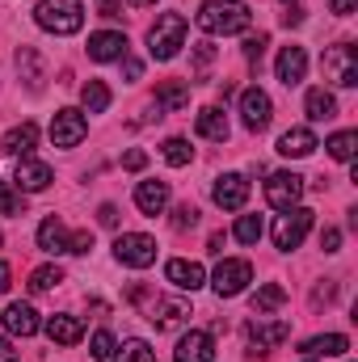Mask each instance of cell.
<instances>
[{
	"label": "cell",
	"mask_w": 358,
	"mask_h": 362,
	"mask_svg": "<svg viewBox=\"0 0 358 362\" xmlns=\"http://www.w3.org/2000/svg\"><path fill=\"white\" fill-rule=\"evenodd\" d=\"M194 21H198L207 34H245V30L253 25V13H249V4H241V0H207V4L194 13Z\"/></svg>",
	"instance_id": "cell-1"
},
{
	"label": "cell",
	"mask_w": 358,
	"mask_h": 362,
	"mask_svg": "<svg viewBox=\"0 0 358 362\" xmlns=\"http://www.w3.org/2000/svg\"><path fill=\"white\" fill-rule=\"evenodd\" d=\"M181 47H185V17L181 13H161L156 25L148 30V55L161 59V64H169Z\"/></svg>",
	"instance_id": "cell-2"
},
{
	"label": "cell",
	"mask_w": 358,
	"mask_h": 362,
	"mask_svg": "<svg viewBox=\"0 0 358 362\" xmlns=\"http://www.w3.org/2000/svg\"><path fill=\"white\" fill-rule=\"evenodd\" d=\"M34 21L51 34H76L85 25V4L81 0H38Z\"/></svg>",
	"instance_id": "cell-3"
},
{
	"label": "cell",
	"mask_w": 358,
	"mask_h": 362,
	"mask_svg": "<svg viewBox=\"0 0 358 362\" xmlns=\"http://www.w3.org/2000/svg\"><path fill=\"white\" fill-rule=\"evenodd\" d=\"M321 72H325L329 85H337V89H354L358 85V51L350 47V42L329 47V51L321 55Z\"/></svg>",
	"instance_id": "cell-4"
},
{
	"label": "cell",
	"mask_w": 358,
	"mask_h": 362,
	"mask_svg": "<svg viewBox=\"0 0 358 362\" xmlns=\"http://www.w3.org/2000/svg\"><path fill=\"white\" fill-rule=\"evenodd\" d=\"M312 219H316V211H308V206H291V211H282V215L274 219V245H278L282 253L299 249L304 236H308V228H312Z\"/></svg>",
	"instance_id": "cell-5"
},
{
	"label": "cell",
	"mask_w": 358,
	"mask_h": 362,
	"mask_svg": "<svg viewBox=\"0 0 358 362\" xmlns=\"http://www.w3.org/2000/svg\"><path fill=\"white\" fill-rule=\"evenodd\" d=\"M114 257H118L122 266L148 270V266L156 262V240H152V236H144V232H122V236L114 240Z\"/></svg>",
	"instance_id": "cell-6"
},
{
	"label": "cell",
	"mask_w": 358,
	"mask_h": 362,
	"mask_svg": "<svg viewBox=\"0 0 358 362\" xmlns=\"http://www.w3.org/2000/svg\"><path fill=\"white\" fill-rule=\"evenodd\" d=\"M249 282H253V266H249V262H241V257L219 262V270H215V278H211V286H215V295H219V299H236Z\"/></svg>",
	"instance_id": "cell-7"
},
{
	"label": "cell",
	"mask_w": 358,
	"mask_h": 362,
	"mask_svg": "<svg viewBox=\"0 0 358 362\" xmlns=\"http://www.w3.org/2000/svg\"><path fill=\"white\" fill-rule=\"evenodd\" d=\"M287 337H291V325H287V320H274V325H262V316H258V320H249V325H245L249 358H262V354H270V346H282Z\"/></svg>",
	"instance_id": "cell-8"
},
{
	"label": "cell",
	"mask_w": 358,
	"mask_h": 362,
	"mask_svg": "<svg viewBox=\"0 0 358 362\" xmlns=\"http://www.w3.org/2000/svg\"><path fill=\"white\" fill-rule=\"evenodd\" d=\"M85 135H89V122H85L81 110H59L51 118V144L55 148H76Z\"/></svg>",
	"instance_id": "cell-9"
},
{
	"label": "cell",
	"mask_w": 358,
	"mask_h": 362,
	"mask_svg": "<svg viewBox=\"0 0 358 362\" xmlns=\"http://www.w3.org/2000/svg\"><path fill=\"white\" fill-rule=\"evenodd\" d=\"M299 198H304V177H299V173H270L266 202L274 211H291Z\"/></svg>",
	"instance_id": "cell-10"
},
{
	"label": "cell",
	"mask_w": 358,
	"mask_h": 362,
	"mask_svg": "<svg viewBox=\"0 0 358 362\" xmlns=\"http://www.w3.org/2000/svg\"><path fill=\"white\" fill-rule=\"evenodd\" d=\"M173 362H215V337L202 329H190L173 350Z\"/></svg>",
	"instance_id": "cell-11"
},
{
	"label": "cell",
	"mask_w": 358,
	"mask_h": 362,
	"mask_svg": "<svg viewBox=\"0 0 358 362\" xmlns=\"http://www.w3.org/2000/svg\"><path fill=\"white\" fill-rule=\"evenodd\" d=\"M241 118H245L249 131H266L270 118H274V105H270L266 93L262 89H245L241 93Z\"/></svg>",
	"instance_id": "cell-12"
},
{
	"label": "cell",
	"mask_w": 358,
	"mask_h": 362,
	"mask_svg": "<svg viewBox=\"0 0 358 362\" xmlns=\"http://www.w3.org/2000/svg\"><path fill=\"white\" fill-rule=\"evenodd\" d=\"M211 198H215V206H224V211H241V206L249 202V181L241 177V173H224V177L215 181Z\"/></svg>",
	"instance_id": "cell-13"
},
{
	"label": "cell",
	"mask_w": 358,
	"mask_h": 362,
	"mask_svg": "<svg viewBox=\"0 0 358 362\" xmlns=\"http://www.w3.org/2000/svg\"><path fill=\"white\" fill-rule=\"evenodd\" d=\"M274 72H278V81H282L287 89H295V85L304 81V72H308V51H304V47H282Z\"/></svg>",
	"instance_id": "cell-14"
},
{
	"label": "cell",
	"mask_w": 358,
	"mask_h": 362,
	"mask_svg": "<svg viewBox=\"0 0 358 362\" xmlns=\"http://www.w3.org/2000/svg\"><path fill=\"white\" fill-rule=\"evenodd\" d=\"M127 34H114V30H101V34H89V59L97 64H110V59H127Z\"/></svg>",
	"instance_id": "cell-15"
},
{
	"label": "cell",
	"mask_w": 358,
	"mask_h": 362,
	"mask_svg": "<svg viewBox=\"0 0 358 362\" xmlns=\"http://www.w3.org/2000/svg\"><path fill=\"white\" fill-rule=\"evenodd\" d=\"M55 181L51 173V165H42V160H30V156H21V165H17V189H25V194H42L47 185Z\"/></svg>",
	"instance_id": "cell-16"
},
{
	"label": "cell",
	"mask_w": 358,
	"mask_h": 362,
	"mask_svg": "<svg viewBox=\"0 0 358 362\" xmlns=\"http://www.w3.org/2000/svg\"><path fill=\"white\" fill-rule=\"evenodd\" d=\"M135 206L156 219V215L169 206V181H139V185H135Z\"/></svg>",
	"instance_id": "cell-17"
},
{
	"label": "cell",
	"mask_w": 358,
	"mask_h": 362,
	"mask_svg": "<svg viewBox=\"0 0 358 362\" xmlns=\"http://www.w3.org/2000/svg\"><path fill=\"white\" fill-rule=\"evenodd\" d=\"M165 278L178 286V291H198L202 282H207V270L198 266V262H185V257H173L169 266H165Z\"/></svg>",
	"instance_id": "cell-18"
},
{
	"label": "cell",
	"mask_w": 358,
	"mask_h": 362,
	"mask_svg": "<svg viewBox=\"0 0 358 362\" xmlns=\"http://www.w3.org/2000/svg\"><path fill=\"white\" fill-rule=\"evenodd\" d=\"M346 350H350V341H346L342 333H321V337H308V341L299 346L304 358H342Z\"/></svg>",
	"instance_id": "cell-19"
},
{
	"label": "cell",
	"mask_w": 358,
	"mask_h": 362,
	"mask_svg": "<svg viewBox=\"0 0 358 362\" xmlns=\"http://www.w3.org/2000/svg\"><path fill=\"white\" fill-rule=\"evenodd\" d=\"M316 148H321V144H316V135H312L308 127H291V131L278 135V152H282V156H295V160H299V156H312Z\"/></svg>",
	"instance_id": "cell-20"
},
{
	"label": "cell",
	"mask_w": 358,
	"mask_h": 362,
	"mask_svg": "<svg viewBox=\"0 0 358 362\" xmlns=\"http://www.w3.org/2000/svg\"><path fill=\"white\" fill-rule=\"evenodd\" d=\"M38 249L42 253H68V228H64V219L59 215H47L42 223H38Z\"/></svg>",
	"instance_id": "cell-21"
},
{
	"label": "cell",
	"mask_w": 358,
	"mask_h": 362,
	"mask_svg": "<svg viewBox=\"0 0 358 362\" xmlns=\"http://www.w3.org/2000/svg\"><path fill=\"white\" fill-rule=\"evenodd\" d=\"M4 329H8L13 337H34V333H38V312H34L30 303H8V308H4Z\"/></svg>",
	"instance_id": "cell-22"
},
{
	"label": "cell",
	"mask_w": 358,
	"mask_h": 362,
	"mask_svg": "<svg viewBox=\"0 0 358 362\" xmlns=\"http://www.w3.org/2000/svg\"><path fill=\"white\" fill-rule=\"evenodd\" d=\"M17 76L25 81V89L30 93H42V55L34 51V47H17Z\"/></svg>",
	"instance_id": "cell-23"
},
{
	"label": "cell",
	"mask_w": 358,
	"mask_h": 362,
	"mask_svg": "<svg viewBox=\"0 0 358 362\" xmlns=\"http://www.w3.org/2000/svg\"><path fill=\"white\" fill-rule=\"evenodd\" d=\"M47 337L55 341V346H76L81 337H85V325L76 320V316H47Z\"/></svg>",
	"instance_id": "cell-24"
},
{
	"label": "cell",
	"mask_w": 358,
	"mask_h": 362,
	"mask_svg": "<svg viewBox=\"0 0 358 362\" xmlns=\"http://www.w3.org/2000/svg\"><path fill=\"white\" fill-rule=\"evenodd\" d=\"M156 329H181L190 320V308L178 299H152V316H148Z\"/></svg>",
	"instance_id": "cell-25"
},
{
	"label": "cell",
	"mask_w": 358,
	"mask_h": 362,
	"mask_svg": "<svg viewBox=\"0 0 358 362\" xmlns=\"http://www.w3.org/2000/svg\"><path fill=\"white\" fill-rule=\"evenodd\" d=\"M194 127H198V135H202V139H215V144H224V139H228V114H224L219 105H202Z\"/></svg>",
	"instance_id": "cell-26"
},
{
	"label": "cell",
	"mask_w": 358,
	"mask_h": 362,
	"mask_svg": "<svg viewBox=\"0 0 358 362\" xmlns=\"http://www.w3.org/2000/svg\"><path fill=\"white\" fill-rule=\"evenodd\" d=\"M304 114L312 118V122H329V118H337V97L329 89H308L304 97Z\"/></svg>",
	"instance_id": "cell-27"
},
{
	"label": "cell",
	"mask_w": 358,
	"mask_h": 362,
	"mask_svg": "<svg viewBox=\"0 0 358 362\" xmlns=\"http://www.w3.org/2000/svg\"><path fill=\"white\" fill-rule=\"evenodd\" d=\"M34 144H38V127H34V122H21V127H13V131L0 139V148H4L8 156H30Z\"/></svg>",
	"instance_id": "cell-28"
},
{
	"label": "cell",
	"mask_w": 358,
	"mask_h": 362,
	"mask_svg": "<svg viewBox=\"0 0 358 362\" xmlns=\"http://www.w3.org/2000/svg\"><path fill=\"white\" fill-rule=\"evenodd\" d=\"M287 303V291L278 286V282H266L258 295H253V316H270V312H278Z\"/></svg>",
	"instance_id": "cell-29"
},
{
	"label": "cell",
	"mask_w": 358,
	"mask_h": 362,
	"mask_svg": "<svg viewBox=\"0 0 358 362\" xmlns=\"http://www.w3.org/2000/svg\"><path fill=\"white\" fill-rule=\"evenodd\" d=\"M156 105H161V110H185V105H190V85L165 81V85L156 89Z\"/></svg>",
	"instance_id": "cell-30"
},
{
	"label": "cell",
	"mask_w": 358,
	"mask_h": 362,
	"mask_svg": "<svg viewBox=\"0 0 358 362\" xmlns=\"http://www.w3.org/2000/svg\"><path fill=\"white\" fill-rule=\"evenodd\" d=\"M114 362H156V350L148 346V341H139V337H131V341H122V350L118 354H110Z\"/></svg>",
	"instance_id": "cell-31"
},
{
	"label": "cell",
	"mask_w": 358,
	"mask_h": 362,
	"mask_svg": "<svg viewBox=\"0 0 358 362\" xmlns=\"http://www.w3.org/2000/svg\"><path fill=\"white\" fill-rule=\"evenodd\" d=\"M81 101H85L89 114H105V110H110V89H105L101 81H89V85L81 89Z\"/></svg>",
	"instance_id": "cell-32"
},
{
	"label": "cell",
	"mask_w": 358,
	"mask_h": 362,
	"mask_svg": "<svg viewBox=\"0 0 358 362\" xmlns=\"http://www.w3.org/2000/svg\"><path fill=\"white\" fill-rule=\"evenodd\" d=\"M325 148H329V156H333V160H354L358 135H354V131H337V135H333Z\"/></svg>",
	"instance_id": "cell-33"
},
{
	"label": "cell",
	"mask_w": 358,
	"mask_h": 362,
	"mask_svg": "<svg viewBox=\"0 0 358 362\" xmlns=\"http://www.w3.org/2000/svg\"><path fill=\"white\" fill-rule=\"evenodd\" d=\"M262 232H266L262 215H241V219H236V240H241V245H258Z\"/></svg>",
	"instance_id": "cell-34"
},
{
	"label": "cell",
	"mask_w": 358,
	"mask_h": 362,
	"mask_svg": "<svg viewBox=\"0 0 358 362\" xmlns=\"http://www.w3.org/2000/svg\"><path fill=\"white\" fill-rule=\"evenodd\" d=\"M59 282H64V270H59V266H42V270L30 274V291H34V295H42V291H55Z\"/></svg>",
	"instance_id": "cell-35"
},
{
	"label": "cell",
	"mask_w": 358,
	"mask_h": 362,
	"mask_svg": "<svg viewBox=\"0 0 358 362\" xmlns=\"http://www.w3.org/2000/svg\"><path fill=\"white\" fill-rule=\"evenodd\" d=\"M165 160H169L173 169H181V165H190V160H194V148H190L185 139L173 135V139H165Z\"/></svg>",
	"instance_id": "cell-36"
},
{
	"label": "cell",
	"mask_w": 358,
	"mask_h": 362,
	"mask_svg": "<svg viewBox=\"0 0 358 362\" xmlns=\"http://www.w3.org/2000/svg\"><path fill=\"white\" fill-rule=\"evenodd\" d=\"M114 350H118V346H114V333H110V329H97V333H93V341H89V354L97 362H105Z\"/></svg>",
	"instance_id": "cell-37"
},
{
	"label": "cell",
	"mask_w": 358,
	"mask_h": 362,
	"mask_svg": "<svg viewBox=\"0 0 358 362\" xmlns=\"http://www.w3.org/2000/svg\"><path fill=\"white\" fill-rule=\"evenodd\" d=\"M0 215H21V194L8 181H0Z\"/></svg>",
	"instance_id": "cell-38"
},
{
	"label": "cell",
	"mask_w": 358,
	"mask_h": 362,
	"mask_svg": "<svg viewBox=\"0 0 358 362\" xmlns=\"http://www.w3.org/2000/svg\"><path fill=\"white\" fill-rule=\"evenodd\" d=\"M173 228H178V232L198 228V206H194V202H181L178 211H173Z\"/></svg>",
	"instance_id": "cell-39"
},
{
	"label": "cell",
	"mask_w": 358,
	"mask_h": 362,
	"mask_svg": "<svg viewBox=\"0 0 358 362\" xmlns=\"http://www.w3.org/2000/svg\"><path fill=\"white\" fill-rule=\"evenodd\" d=\"M266 47H270V34H249V38H245V59L258 64V59L266 55Z\"/></svg>",
	"instance_id": "cell-40"
},
{
	"label": "cell",
	"mask_w": 358,
	"mask_h": 362,
	"mask_svg": "<svg viewBox=\"0 0 358 362\" xmlns=\"http://www.w3.org/2000/svg\"><path fill=\"white\" fill-rule=\"evenodd\" d=\"M89 249H93V232L89 228H81V232L68 236V253H89Z\"/></svg>",
	"instance_id": "cell-41"
},
{
	"label": "cell",
	"mask_w": 358,
	"mask_h": 362,
	"mask_svg": "<svg viewBox=\"0 0 358 362\" xmlns=\"http://www.w3.org/2000/svg\"><path fill=\"white\" fill-rule=\"evenodd\" d=\"M211 59H215V47H211V42H198V47H194V68H198V81H202V68H207Z\"/></svg>",
	"instance_id": "cell-42"
},
{
	"label": "cell",
	"mask_w": 358,
	"mask_h": 362,
	"mask_svg": "<svg viewBox=\"0 0 358 362\" xmlns=\"http://www.w3.org/2000/svg\"><path fill=\"white\" fill-rule=\"evenodd\" d=\"M148 165V152H139V148H131L127 156H122V169H131V173H139Z\"/></svg>",
	"instance_id": "cell-43"
},
{
	"label": "cell",
	"mask_w": 358,
	"mask_h": 362,
	"mask_svg": "<svg viewBox=\"0 0 358 362\" xmlns=\"http://www.w3.org/2000/svg\"><path fill=\"white\" fill-rule=\"evenodd\" d=\"M321 249H325V253H337V249H342V232H337V228H325V232H321Z\"/></svg>",
	"instance_id": "cell-44"
},
{
	"label": "cell",
	"mask_w": 358,
	"mask_h": 362,
	"mask_svg": "<svg viewBox=\"0 0 358 362\" xmlns=\"http://www.w3.org/2000/svg\"><path fill=\"white\" fill-rule=\"evenodd\" d=\"M97 219H101L105 228H118V206H114V202H105V206L97 211Z\"/></svg>",
	"instance_id": "cell-45"
},
{
	"label": "cell",
	"mask_w": 358,
	"mask_h": 362,
	"mask_svg": "<svg viewBox=\"0 0 358 362\" xmlns=\"http://www.w3.org/2000/svg\"><path fill=\"white\" fill-rule=\"evenodd\" d=\"M333 295H337V286H333V282H329V286H316V295H312V303L321 308V303H329Z\"/></svg>",
	"instance_id": "cell-46"
},
{
	"label": "cell",
	"mask_w": 358,
	"mask_h": 362,
	"mask_svg": "<svg viewBox=\"0 0 358 362\" xmlns=\"http://www.w3.org/2000/svg\"><path fill=\"white\" fill-rule=\"evenodd\" d=\"M101 17L118 21V17H122V4H114V0H101Z\"/></svg>",
	"instance_id": "cell-47"
},
{
	"label": "cell",
	"mask_w": 358,
	"mask_h": 362,
	"mask_svg": "<svg viewBox=\"0 0 358 362\" xmlns=\"http://www.w3.org/2000/svg\"><path fill=\"white\" fill-rule=\"evenodd\" d=\"M122 72H127V81H139V76H144V64H139V59H127Z\"/></svg>",
	"instance_id": "cell-48"
},
{
	"label": "cell",
	"mask_w": 358,
	"mask_h": 362,
	"mask_svg": "<svg viewBox=\"0 0 358 362\" xmlns=\"http://www.w3.org/2000/svg\"><path fill=\"white\" fill-rule=\"evenodd\" d=\"M329 8H333L337 17H350V13H354V0H329Z\"/></svg>",
	"instance_id": "cell-49"
},
{
	"label": "cell",
	"mask_w": 358,
	"mask_h": 362,
	"mask_svg": "<svg viewBox=\"0 0 358 362\" xmlns=\"http://www.w3.org/2000/svg\"><path fill=\"white\" fill-rule=\"evenodd\" d=\"M224 240H228L224 232H211V240H207V253H224Z\"/></svg>",
	"instance_id": "cell-50"
},
{
	"label": "cell",
	"mask_w": 358,
	"mask_h": 362,
	"mask_svg": "<svg viewBox=\"0 0 358 362\" xmlns=\"http://www.w3.org/2000/svg\"><path fill=\"white\" fill-rule=\"evenodd\" d=\"M0 362H17V350H13L4 337H0Z\"/></svg>",
	"instance_id": "cell-51"
},
{
	"label": "cell",
	"mask_w": 358,
	"mask_h": 362,
	"mask_svg": "<svg viewBox=\"0 0 358 362\" xmlns=\"http://www.w3.org/2000/svg\"><path fill=\"white\" fill-rule=\"evenodd\" d=\"M8 286H13V270L0 262V291H8Z\"/></svg>",
	"instance_id": "cell-52"
},
{
	"label": "cell",
	"mask_w": 358,
	"mask_h": 362,
	"mask_svg": "<svg viewBox=\"0 0 358 362\" xmlns=\"http://www.w3.org/2000/svg\"><path fill=\"white\" fill-rule=\"evenodd\" d=\"M131 8H148V4H156V0H127Z\"/></svg>",
	"instance_id": "cell-53"
},
{
	"label": "cell",
	"mask_w": 358,
	"mask_h": 362,
	"mask_svg": "<svg viewBox=\"0 0 358 362\" xmlns=\"http://www.w3.org/2000/svg\"><path fill=\"white\" fill-rule=\"evenodd\" d=\"M282 8H304V4L299 0H282Z\"/></svg>",
	"instance_id": "cell-54"
}]
</instances>
